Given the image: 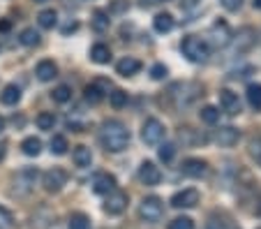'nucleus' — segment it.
<instances>
[{
	"label": "nucleus",
	"mask_w": 261,
	"mask_h": 229,
	"mask_svg": "<svg viewBox=\"0 0 261 229\" xmlns=\"http://www.w3.org/2000/svg\"><path fill=\"white\" fill-rule=\"evenodd\" d=\"M206 171H208V165L199 158H188L182 162V174L190 176V179H201V176H206Z\"/></svg>",
	"instance_id": "nucleus-12"
},
{
	"label": "nucleus",
	"mask_w": 261,
	"mask_h": 229,
	"mask_svg": "<svg viewBox=\"0 0 261 229\" xmlns=\"http://www.w3.org/2000/svg\"><path fill=\"white\" fill-rule=\"evenodd\" d=\"M99 144L109 153H120L129 144V130L120 120H104L99 130Z\"/></svg>",
	"instance_id": "nucleus-1"
},
{
	"label": "nucleus",
	"mask_w": 261,
	"mask_h": 229,
	"mask_svg": "<svg viewBox=\"0 0 261 229\" xmlns=\"http://www.w3.org/2000/svg\"><path fill=\"white\" fill-rule=\"evenodd\" d=\"M139 181H141L143 185H158L160 181H162V171L155 167V162L146 160V162H141V167H139Z\"/></svg>",
	"instance_id": "nucleus-10"
},
{
	"label": "nucleus",
	"mask_w": 261,
	"mask_h": 229,
	"mask_svg": "<svg viewBox=\"0 0 261 229\" xmlns=\"http://www.w3.org/2000/svg\"><path fill=\"white\" fill-rule=\"evenodd\" d=\"M254 7L256 10H261V0H254Z\"/></svg>",
	"instance_id": "nucleus-46"
},
{
	"label": "nucleus",
	"mask_w": 261,
	"mask_h": 229,
	"mask_svg": "<svg viewBox=\"0 0 261 229\" xmlns=\"http://www.w3.org/2000/svg\"><path fill=\"white\" fill-rule=\"evenodd\" d=\"M35 3H46V0H35Z\"/></svg>",
	"instance_id": "nucleus-47"
},
{
	"label": "nucleus",
	"mask_w": 261,
	"mask_h": 229,
	"mask_svg": "<svg viewBox=\"0 0 261 229\" xmlns=\"http://www.w3.org/2000/svg\"><path fill=\"white\" fill-rule=\"evenodd\" d=\"M90 23H93V28L97 30V33H104V30H109V23H111V19H109L107 12L97 10L93 14V21H90Z\"/></svg>",
	"instance_id": "nucleus-26"
},
{
	"label": "nucleus",
	"mask_w": 261,
	"mask_h": 229,
	"mask_svg": "<svg viewBox=\"0 0 261 229\" xmlns=\"http://www.w3.org/2000/svg\"><path fill=\"white\" fill-rule=\"evenodd\" d=\"M72 160H74V165H76V167L86 169V167H90V162H93V153H90L88 146H74Z\"/></svg>",
	"instance_id": "nucleus-17"
},
{
	"label": "nucleus",
	"mask_w": 261,
	"mask_h": 229,
	"mask_svg": "<svg viewBox=\"0 0 261 229\" xmlns=\"http://www.w3.org/2000/svg\"><path fill=\"white\" fill-rule=\"evenodd\" d=\"M12 227H14V218H12V213L0 206V229H12Z\"/></svg>",
	"instance_id": "nucleus-37"
},
{
	"label": "nucleus",
	"mask_w": 261,
	"mask_h": 229,
	"mask_svg": "<svg viewBox=\"0 0 261 229\" xmlns=\"http://www.w3.org/2000/svg\"><path fill=\"white\" fill-rule=\"evenodd\" d=\"M220 107H222V111L229 116L241 114V100H238V95L231 93V90H222L220 93Z\"/></svg>",
	"instance_id": "nucleus-11"
},
{
	"label": "nucleus",
	"mask_w": 261,
	"mask_h": 229,
	"mask_svg": "<svg viewBox=\"0 0 261 229\" xmlns=\"http://www.w3.org/2000/svg\"><path fill=\"white\" fill-rule=\"evenodd\" d=\"M19 100H21V88H19V86H14V84L5 86V88H3V93H0V102H3V105H7V107L16 105Z\"/></svg>",
	"instance_id": "nucleus-19"
},
{
	"label": "nucleus",
	"mask_w": 261,
	"mask_h": 229,
	"mask_svg": "<svg viewBox=\"0 0 261 229\" xmlns=\"http://www.w3.org/2000/svg\"><path fill=\"white\" fill-rule=\"evenodd\" d=\"M67 229H93V224L86 213H72L67 220Z\"/></svg>",
	"instance_id": "nucleus-21"
},
{
	"label": "nucleus",
	"mask_w": 261,
	"mask_h": 229,
	"mask_svg": "<svg viewBox=\"0 0 261 229\" xmlns=\"http://www.w3.org/2000/svg\"><path fill=\"white\" fill-rule=\"evenodd\" d=\"M86 100H88L90 105H97V102L104 100V93H102V88H99V84L86 86Z\"/></svg>",
	"instance_id": "nucleus-28"
},
{
	"label": "nucleus",
	"mask_w": 261,
	"mask_h": 229,
	"mask_svg": "<svg viewBox=\"0 0 261 229\" xmlns=\"http://www.w3.org/2000/svg\"><path fill=\"white\" fill-rule=\"evenodd\" d=\"M37 23H40L44 30H51L56 23H58V14H56L54 10H44L37 14Z\"/></svg>",
	"instance_id": "nucleus-23"
},
{
	"label": "nucleus",
	"mask_w": 261,
	"mask_h": 229,
	"mask_svg": "<svg viewBox=\"0 0 261 229\" xmlns=\"http://www.w3.org/2000/svg\"><path fill=\"white\" fill-rule=\"evenodd\" d=\"M21 150H23L25 155H30V158H37V155L42 153V141L37 139V137H28V139H23V144H21Z\"/></svg>",
	"instance_id": "nucleus-22"
},
{
	"label": "nucleus",
	"mask_w": 261,
	"mask_h": 229,
	"mask_svg": "<svg viewBox=\"0 0 261 229\" xmlns=\"http://www.w3.org/2000/svg\"><path fill=\"white\" fill-rule=\"evenodd\" d=\"M220 3H222V7L229 12H238L243 7V0H220Z\"/></svg>",
	"instance_id": "nucleus-39"
},
{
	"label": "nucleus",
	"mask_w": 261,
	"mask_h": 229,
	"mask_svg": "<svg viewBox=\"0 0 261 229\" xmlns=\"http://www.w3.org/2000/svg\"><path fill=\"white\" fill-rule=\"evenodd\" d=\"M158 155H160V160H162V162H171L173 155H176V146H173V144H162V146H160V150H158Z\"/></svg>",
	"instance_id": "nucleus-35"
},
{
	"label": "nucleus",
	"mask_w": 261,
	"mask_h": 229,
	"mask_svg": "<svg viewBox=\"0 0 261 229\" xmlns=\"http://www.w3.org/2000/svg\"><path fill=\"white\" fill-rule=\"evenodd\" d=\"M250 158L261 167V137H254L250 141Z\"/></svg>",
	"instance_id": "nucleus-34"
},
{
	"label": "nucleus",
	"mask_w": 261,
	"mask_h": 229,
	"mask_svg": "<svg viewBox=\"0 0 261 229\" xmlns=\"http://www.w3.org/2000/svg\"><path fill=\"white\" fill-rule=\"evenodd\" d=\"M3 132H5V118L0 116V135H3Z\"/></svg>",
	"instance_id": "nucleus-45"
},
{
	"label": "nucleus",
	"mask_w": 261,
	"mask_h": 229,
	"mask_svg": "<svg viewBox=\"0 0 261 229\" xmlns=\"http://www.w3.org/2000/svg\"><path fill=\"white\" fill-rule=\"evenodd\" d=\"M164 215V204L160 197H146V199L139 204V218L148 224L160 222Z\"/></svg>",
	"instance_id": "nucleus-3"
},
{
	"label": "nucleus",
	"mask_w": 261,
	"mask_h": 229,
	"mask_svg": "<svg viewBox=\"0 0 261 229\" xmlns=\"http://www.w3.org/2000/svg\"><path fill=\"white\" fill-rule=\"evenodd\" d=\"M109 102H111V107L114 109H123L125 105H127V93L120 88H116L114 93H109Z\"/></svg>",
	"instance_id": "nucleus-29"
},
{
	"label": "nucleus",
	"mask_w": 261,
	"mask_h": 229,
	"mask_svg": "<svg viewBox=\"0 0 261 229\" xmlns=\"http://www.w3.org/2000/svg\"><path fill=\"white\" fill-rule=\"evenodd\" d=\"M180 139L185 141V144H199V141H206V137H192V128H182Z\"/></svg>",
	"instance_id": "nucleus-38"
},
{
	"label": "nucleus",
	"mask_w": 261,
	"mask_h": 229,
	"mask_svg": "<svg viewBox=\"0 0 261 229\" xmlns=\"http://www.w3.org/2000/svg\"><path fill=\"white\" fill-rule=\"evenodd\" d=\"M180 51H182V56L188 60H192V63H203V60H208V56H211V46H208L201 37H185L180 44Z\"/></svg>",
	"instance_id": "nucleus-2"
},
{
	"label": "nucleus",
	"mask_w": 261,
	"mask_h": 229,
	"mask_svg": "<svg viewBox=\"0 0 261 229\" xmlns=\"http://www.w3.org/2000/svg\"><path fill=\"white\" fill-rule=\"evenodd\" d=\"M12 28V23H10V21H7V19H3V21H0V33H7V30H10Z\"/></svg>",
	"instance_id": "nucleus-43"
},
{
	"label": "nucleus",
	"mask_w": 261,
	"mask_h": 229,
	"mask_svg": "<svg viewBox=\"0 0 261 229\" xmlns=\"http://www.w3.org/2000/svg\"><path fill=\"white\" fill-rule=\"evenodd\" d=\"M51 97H54L56 102H60V105H63V102H69V100H72V88L63 84V86H58V88H54Z\"/></svg>",
	"instance_id": "nucleus-32"
},
{
	"label": "nucleus",
	"mask_w": 261,
	"mask_h": 229,
	"mask_svg": "<svg viewBox=\"0 0 261 229\" xmlns=\"http://www.w3.org/2000/svg\"><path fill=\"white\" fill-rule=\"evenodd\" d=\"M247 102H250L252 109H256V111L261 109V84L247 86Z\"/></svg>",
	"instance_id": "nucleus-25"
},
{
	"label": "nucleus",
	"mask_w": 261,
	"mask_h": 229,
	"mask_svg": "<svg viewBox=\"0 0 261 229\" xmlns=\"http://www.w3.org/2000/svg\"><path fill=\"white\" fill-rule=\"evenodd\" d=\"M54 125H56V116L51 111H42L37 116V128L40 130H54Z\"/></svg>",
	"instance_id": "nucleus-33"
},
{
	"label": "nucleus",
	"mask_w": 261,
	"mask_h": 229,
	"mask_svg": "<svg viewBox=\"0 0 261 229\" xmlns=\"http://www.w3.org/2000/svg\"><path fill=\"white\" fill-rule=\"evenodd\" d=\"M199 204V192L194 188H188V190H180L171 197V206L173 209H192V206Z\"/></svg>",
	"instance_id": "nucleus-9"
},
{
	"label": "nucleus",
	"mask_w": 261,
	"mask_h": 229,
	"mask_svg": "<svg viewBox=\"0 0 261 229\" xmlns=\"http://www.w3.org/2000/svg\"><path fill=\"white\" fill-rule=\"evenodd\" d=\"M19 40H21V44H23V46H37L42 37H40V33H37L35 28H25L23 33H21Z\"/></svg>",
	"instance_id": "nucleus-27"
},
{
	"label": "nucleus",
	"mask_w": 261,
	"mask_h": 229,
	"mask_svg": "<svg viewBox=\"0 0 261 229\" xmlns=\"http://www.w3.org/2000/svg\"><path fill=\"white\" fill-rule=\"evenodd\" d=\"M127 192H123V190H111V192L107 194V201H104V211H107L109 215H120L125 209H127Z\"/></svg>",
	"instance_id": "nucleus-6"
},
{
	"label": "nucleus",
	"mask_w": 261,
	"mask_h": 229,
	"mask_svg": "<svg viewBox=\"0 0 261 229\" xmlns=\"http://www.w3.org/2000/svg\"><path fill=\"white\" fill-rule=\"evenodd\" d=\"M254 44H256V30L250 28V26L241 28L236 35H233V51H236L238 56L247 54V51H250Z\"/></svg>",
	"instance_id": "nucleus-7"
},
{
	"label": "nucleus",
	"mask_w": 261,
	"mask_h": 229,
	"mask_svg": "<svg viewBox=\"0 0 261 229\" xmlns=\"http://www.w3.org/2000/svg\"><path fill=\"white\" fill-rule=\"evenodd\" d=\"M76 28H79V23H76V21H72V23H67V26L63 28V33H65V35H69V33H74Z\"/></svg>",
	"instance_id": "nucleus-42"
},
{
	"label": "nucleus",
	"mask_w": 261,
	"mask_h": 229,
	"mask_svg": "<svg viewBox=\"0 0 261 229\" xmlns=\"http://www.w3.org/2000/svg\"><path fill=\"white\" fill-rule=\"evenodd\" d=\"M206 229H236V227H231V224H227V222H220V220H211V222L206 224Z\"/></svg>",
	"instance_id": "nucleus-41"
},
{
	"label": "nucleus",
	"mask_w": 261,
	"mask_h": 229,
	"mask_svg": "<svg viewBox=\"0 0 261 229\" xmlns=\"http://www.w3.org/2000/svg\"><path fill=\"white\" fill-rule=\"evenodd\" d=\"M164 135H167V130H164V125L160 123L158 118H148L141 128V139H143V144H148V146L160 144V141L164 139Z\"/></svg>",
	"instance_id": "nucleus-4"
},
{
	"label": "nucleus",
	"mask_w": 261,
	"mask_h": 229,
	"mask_svg": "<svg viewBox=\"0 0 261 229\" xmlns=\"http://www.w3.org/2000/svg\"><path fill=\"white\" fill-rule=\"evenodd\" d=\"M153 26H155V30H158V33H169V30L173 28V16L167 14V12H162V14L155 16Z\"/></svg>",
	"instance_id": "nucleus-24"
},
{
	"label": "nucleus",
	"mask_w": 261,
	"mask_h": 229,
	"mask_svg": "<svg viewBox=\"0 0 261 229\" xmlns=\"http://www.w3.org/2000/svg\"><path fill=\"white\" fill-rule=\"evenodd\" d=\"M211 35H213V42H215V46H227L229 42H231V30H229V26L224 23V21H217L215 26L211 28Z\"/></svg>",
	"instance_id": "nucleus-14"
},
{
	"label": "nucleus",
	"mask_w": 261,
	"mask_h": 229,
	"mask_svg": "<svg viewBox=\"0 0 261 229\" xmlns=\"http://www.w3.org/2000/svg\"><path fill=\"white\" fill-rule=\"evenodd\" d=\"M35 74H37L40 81H51L58 77V67H56L54 60H40L37 67H35Z\"/></svg>",
	"instance_id": "nucleus-16"
},
{
	"label": "nucleus",
	"mask_w": 261,
	"mask_h": 229,
	"mask_svg": "<svg viewBox=\"0 0 261 229\" xmlns=\"http://www.w3.org/2000/svg\"><path fill=\"white\" fill-rule=\"evenodd\" d=\"M5 150H7V146H5V144H3V141H0V160L5 158Z\"/></svg>",
	"instance_id": "nucleus-44"
},
{
	"label": "nucleus",
	"mask_w": 261,
	"mask_h": 229,
	"mask_svg": "<svg viewBox=\"0 0 261 229\" xmlns=\"http://www.w3.org/2000/svg\"><path fill=\"white\" fill-rule=\"evenodd\" d=\"M150 77H153V79H164V77H167V67H164L162 63H158V65H153V70H150Z\"/></svg>",
	"instance_id": "nucleus-40"
},
{
	"label": "nucleus",
	"mask_w": 261,
	"mask_h": 229,
	"mask_svg": "<svg viewBox=\"0 0 261 229\" xmlns=\"http://www.w3.org/2000/svg\"><path fill=\"white\" fill-rule=\"evenodd\" d=\"M67 139H65L63 135H54V139H51V153L54 155H65L67 153Z\"/></svg>",
	"instance_id": "nucleus-30"
},
{
	"label": "nucleus",
	"mask_w": 261,
	"mask_h": 229,
	"mask_svg": "<svg viewBox=\"0 0 261 229\" xmlns=\"http://www.w3.org/2000/svg\"><path fill=\"white\" fill-rule=\"evenodd\" d=\"M139 70H141V63H139L137 58H129V56L118 60V65H116V72H118L120 77H134Z\"/></svg>",
	"instance_id": "nucleus-18"
},
{
	"label": "nucleus",
	"mask_w": 261,
	"mask_h": 229,
	"mask_svg": "<svg viewBox=\"0 0 261 229\" xmlns=\"http://www.w3.org/2000/svg\"><path fill=\"white\" fill-rule=\"evenodd\" d=\"M90 60L97 65H107L109 60H111V49H109L107 44H95L93 49H90Z\"/></svg>",
	"instance_id": "nucleus-20"
},
{
	"label": "nucleus",
	"mask_w": 261,
	"mask_h": 229,
	"mask_svg": "<svg viewBox=\"0 0 261 229\" xmlns=\"http://www.w3.org/2000/svg\"><path fill=\"white\" fill-rule=\"evenodd\" d=\"M169 229H194V222L190 218H185V215H180V218H173L169 222Z\"/></svg>",
	"instance_id": "nucleus-36"
},
{
	"label": "nucleus",
	"mask_w": 261,
	"mask_h": 229,
	"mask_svg": "<svg viewBox=\"0 0 261 229\" xmlns=\"http://www.w3.org/2000/svg\"><path fill=\"white\" fill-rule=\"evenodd\" d=\"M116 190V179L111 174H97L93 181V192L95 194H109Z\"/></svg>",
	"instance_id": "nucleus-15"
},
{
	"label": "nucleus",
	"mask_w": 261,
	"mask_h": 229,
	"mask_svg": "<svg viewBox=\"0 0 261 229\" xmlns=\"http://www.w3.org/2000/svg\"><path fill=\"white\" fill-rule=\"evenodd\" d=\"M238 139H241V132H238L236 128H231V125H227V128H220L215 132V141L220 146H224V148H229V146H236Z\"/></svg>",
	"instance_id": "nucleus-13"
},
{
	"label": "nucleus",
	"mask_w": 261,
	"mask_h": 229,
	"mask_svg": "<svg viewBox=\"0 0 261 229\" xmlns=\"http://www.w3.org/2000/svg\"><path fill=\"white\" fill-rule=\"evenodd\" d=\"M199 116H201V120L208 123V125H215L217 120H220V111H217V107H203V109L199 111Z\"/></svg>",
	"instance_id": "nucleus-31"
},
{
	"label": "nucleus",
	"mask_w": 261,
	"mask_h": 229,
	"mask_svg": "<svg viewBox=\"0 0 261 229\" xmlns=\"http://www.w3.org/2000/svg\"><path fill=\"white\" fill-rule=\"evenodd\" d=\"M37 176H40V171L35 169V167H25V169H21L14 179V192L16 194H28L30 190H33Z\"/></svg>",
	"instance_id": "nucleus-8"
},
{
	"label": "nucleus",
	"mask_w": 261,
	"mask_h": 229,
	"mask_svg": "<svg viewBox=\"0 0 261 229\" xmlns=\"http://www.w3.org/2000/svg\"><path fill=\"white\" fill-rule=\"evenodd\" d=\"M67 171L60 169V167H54V169H49L44 176H42V185H44L46 192H60V190L67 185Z\"/></svg>",
	"instance_id": "nucleus-5"
}]
</instances>
